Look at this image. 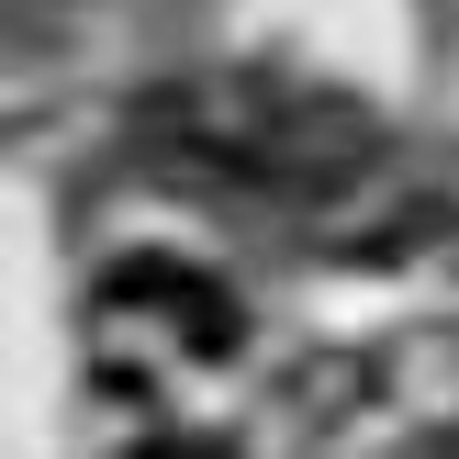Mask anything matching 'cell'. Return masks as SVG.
Wrapping results in <instances>:
<instances>
[{
    "mask_svg": "<svg viewBox=\"0 0 459 459\" xmlns=\"http://www.w3.org/2000/svg\"><path fill=\"white\" fill-rule=\"evenodd\" d=\"M90 359H101L112 393H146V403H179L191 381H213L236 359V303H224L202 269L179 258H134L101 281L90 303Z\"/></svg>",
    "mask_w": 459,
    "mask_h": 459,
    "instance_id": "cell-1",
    "label": "cell"
},
{
    "mask_svg": "<svg viewBox=\"0 0 459 459\" xmlns=\"http://www.w3.org/2000/svg\"><path fill=\"white\" fill-rule=\"evenodd\" d=\"M191 124L202 134H179V146H202L224 179H247V191H325L359 157V134L336 124L325 101H291V90H202Z\"/></svg>",
    "mask_w": 459,
    "mask_h": 459,
    "instance_id": "cell-2",
    "label": "cell"
}]
</instances>
